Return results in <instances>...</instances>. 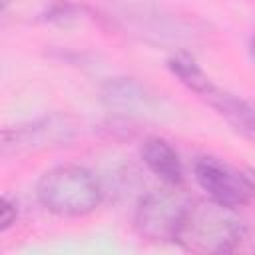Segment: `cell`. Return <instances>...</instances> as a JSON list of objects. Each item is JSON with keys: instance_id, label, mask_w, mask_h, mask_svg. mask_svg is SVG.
<instances>
[{"instance_id": "1", "label": "cell", "mask_w": 255, "mask_h": 255, "mask_svg": "<svg viewBox=\"0 0 255 255\" xmlns=\"http://www.w3.org/2000/svg\"><path fill=\"white\" fill-rule=\"evenodd\" d=\"M215 201H191L187 215L179 227L175 243L191 253L219 255L241 249L247 239V225L235 213Z\"/></svg>"}, {"instance_id": "2", "label": "cell", "mask_w": 255, "mask_h": 255, "mask_svg": "<svg viewBox=\"0 0 255 255\" xmlns=\"http://www.w3.org/2000/svg\"><path fill=\"white\" fill-rule=\"evenodd\" d=\"M36 199L58 217H84L100 207L104 189L88 167L64 163L42 173L36 183Z\"/></svg>"}, {"instance_id": "3", "label": "cell", "mask_w": 255, "mask_h": 255, "mask_svg": "<svg viewBox=\"0 0 255 255\" xmlns=\"http://www.w3.org/2000/svg\"><path fill=\"white\" fill-rule=\"evenodd\" d=\"M167 68L187 90H191L199 100H203L229 124H233L237 129L249 135H255V102L253 100L239 98L219 88L199 68V64L185 52L173 54L167 60Z\"/></svg>"}, {"instance_id": "4", "label": "cell", "mask_w": 255, "mask_h": 255, "mask_svg": "<svg viewBox=\"0 0 255 255\" xmlns=\"http://www.w3.org/2000/svg\"><path fill=\"white\" fill-rule=\"evenodd\" d=\"M189 205L191 199L183 191H179L177 185L153 189L139 199L133 215V225L137 233L147 241H175Z\"/></svg>"}, {"instance_id": "5", "label": "cell", "mask_w": 255, "mask_h": 255, "mask_svg": "<svg viewBox=\"0 0 255 255\" xmlns=\"http://www.w3.org/2000/svg\"><path fill=\"white\" fill-rule=\"evenodd\" d=\"M78 133V126L70 116L52 114L40 120H32L22 126L6 128L2 131L0 153L2 157L22 155L30 151L50 149L58 145H66Z\"/></svg>"}, {"instance_id": "6", "label": "cell", "mask_w": 255, "mask_h": 255, "mask_svg": "<svg viewBox=\"0 0 255 255\" xmlns=\"http://www.w3.org/2000/svg\"><path fill=\"white\" fill-rule=\"evenodd\" d=\"M193 177L211 201L225 207L239 209L255 195L249 175L239 173L235 167L213 155H201L195 159Z\"/></svg>"}, {"instance_id": "7", "label": "cell", "mask_w": 255, "mask_h": 255, "mask_svg": "<svg viewBox=\"0 0 255 255\" xmlns=\"http://www.w3.org/2000/svg\"><path fill=\"white\" fill-rule=\"evenodd\" d=\"M100 102L120 118L149 116L153 110V94L135 78H108L100 88Z\"/></svg>"}, {"instance_id": "8", "label": "cell", "mask_w": 255, "mask_h": 255, "mask_svg": "<svg viewBox=\"0 0 255 255\" xmlns=\"http://www.w3.org/2000/svg\"><path fill=\"white\" fill-rule=\"evenodd\" d=\"M141 159L145 167L157 175L165 185L183 183V163L175 147L163 137H147L141 145Z\"/></svg>"}, {"instance_id": "9", "label": "cell", "mask_w": 255, "mask_h": 255, "mask_svg": "<svg viewBox=\"0 0 255 255\" xmlns=\"http://www.w3.org/2000/svg\"><path fill=\"white\" fill-rule=\"evenodd\" d=\"M18 217V203L10 195H2L0 199V231L10 229Z\"/></svg>"}, {"instance_id": "10", "label": "cell", "mask_w": 255, "mask_h": 255, "mask_svg": "<svg viewBox=\"0 0 255 255\" xmlns=\"http://www.w3.org/2000/svg\"><path fill=\"white\" fill-rule=\"evenodd\" d=\"M249 52H251V58H253V62H255V36H253L251 42H249Z\"/></svg>"}, {"instance_id": "11", "label": "cell", "mask_w": 255, "mask_h": 255, "mask_svg": "<svg viewBox=\"0 0 255 255\" xmlns=\"http://www.w3.org/2000/svg\"><path fill=\"white\" fill-rule=\"evenodd\" d=\"M8 4H10V0H2V10H6V8H8Z\"/></svg>"}, {"instance_id": "12", "label": "cell", "mask_w": 255, "mask_h": 255, "mask_svg": "<svg viewBox=\"0 0 255 255\" xmlns=\"http://www.w3.org/2000/svg\"><path fill=\"white\" fill-rule=\"evenodd\" d=\"M249 179H251V185H253V189H255V173H251Z\"/></svg>"}]
</instances>
